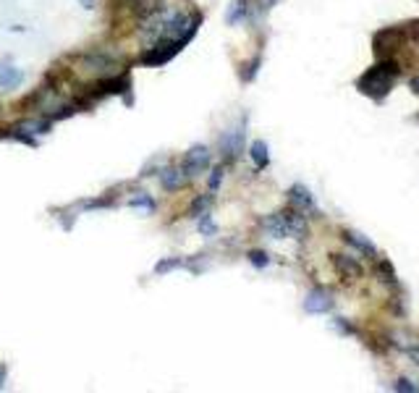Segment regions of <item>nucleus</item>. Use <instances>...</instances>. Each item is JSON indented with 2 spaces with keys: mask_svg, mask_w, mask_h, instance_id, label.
<instances>
[{
  "mask_svg": "<svg viewBox=\"0 0 419 393\" xmlns=\"http://www.w3.org/2000/svg\"><path fill=\"white\" fill-rule=\"evenodd\" d=\"M79 6H82V9L84 11H92L94 9V3H97V0H77Z\"/></svg>",
  "mask_w": 419,
  "mask_h": 393,
  "instance_id": "393cba45",
  "label": "nucleus"
},
{
  "mask_svg": "<svg viewBox=\"0 0 419 393\" xmlns=\"http://www.w3.org/2000/svg\"><path fill=\"white\" fill-rule=\"evenodd\" d=\"M181 168L186 171L189 181L199 179L202 173H207L213 168V153H210V147L207 145H191L184 155V160H181Z\"/></svg>",
  "mask_w": 419,
  "mask_h": 393,
  "instance_id": "7ed1b4c3",
  "label": "nucleus"
},
{
  "mask_svg": "<svg viewBox=\"0 0 419 393\" xmlns=\"http://www.w3.org/2000/svg\"><path fill=\"white\" fill-rule=\"evenodd\" d=\"M223 176H225V165H215L213 171H210V181H207V192L215 194L223 184Z\"/></svg>",
  "mask_w": 419,
  "mask_h": 393,
  "instance_id": "aec40b11",
  "label": "nucleus"
},
{
  "mask_svg": "<svg viewBox=\"0 0 419 393\" xmlns=\"http://www.w3.org/2000/svg\"><path fill=\"white\" fill-rule=\"evenodd\" d=\"M247 16H249V0H231L228 13H225V21H228L231 26H236V24H241Z\"/></svg>",
  "mask_w": 419,
  "mask_h": 393,
  "instance_id": "ddd939ff",
  "label": "nucleus"
},
{
  "mask_svg": "<svg viewBox=\"0 0 419 393\" xmlns=\"http://www.w3.org/2000/svg\"><path fill=\"white\" fill-rule=\"evenodd\" d=\"M289 202H291L294 210H299L304 215H317V202H315V194L309 192L304 184H294L289 189Z\"/></svg>",
  "mask_w": 419,
  "mask_h": 393,
  "instance_id": "423d86ee",
  "label": "nucleus"
},
{
  "mask_svg": "<svg viewBox=\"0 0 419 393\" xmlns=\"http://www.w3.org/2000/svg\"><path fill=\"white\" fill-rule=\"evenodd\" d=\"M333 267L341 273L343 281H359L362 273H364L359 265V260L351 255H333Z\"/></svg>",
  "mask_w": 419,
  "mask_h": 393,
  "instance_id": "1a4fd4ad",
  "label": "nucleus"
},
{
  "mask_svg": "<svg viewBox=\"0 0 419 393\" xmlns=\"http://www.w3.org/2000/svg\"><path fill=\"white\" fill-rule=\"evenodd\" d=\"M189 184V176L186 171L181 168V165H165V168H160V187L165 189V192H179V189H184Z\"/></svg>",
  "mask_w": 419,
  "mask_h": 393,
  "instance_id": "0eeeda50",
  "label": "nucleus"
},
{
  "mask_svg": "<svg viewBox=\"0 0 419 393\" xmlns=\"http://www.w3.org/2000/svg\"><path fill=\"white\" fill-rule=\"evenodd\" d=\"M6 383H9V367H6V365H0V391L6 388Z\"/></svg>",
  "mask_w": 419,
  "mask_h": 393,
  "instance_id": "b1692460",
  "label": "nucleus"
},
{
  "mask_svg": "<svg viewBox=\"0 0 419 393\" xmlns=\"http://www.w3.org/2000/svg\"><path fill=\"white\" fill-rule=\"evenodd\" d=\"M409 89H411L414 94H419V77L411 79V82H409Z\"/></svg>",
  "mask_w": 419,
  "mask_h": 393,
  "instance_id": "a878e982",
  "label": "nucleus"
},
{
  "mask_svg": "<svg viewBox=\"0 0 419 393\" xmlns=\"http://www.w3.org/2000/svg\"><path fill=\"white\" fill-rule=\"evenodd\" d=\"M401 77V66L391 58H380L372 66L357 79V89H359L364 97H372V100H385L391 89H393L396 79Z\"/></svg>",
  "mask_w": 419,
  "mask_h": 393,
  "instance_id": "f257e3e1",
  "label": "nucleus"
},
{
  "mask_svg": "<svg viewBox=\"0 0 419 393\" xmlns=\"http://www.w3.org/2000/svg\"><path fill=\"white\" fill-rule=\"evenodd\" d=\"M403 40H406V35H403V26H388V29H380V32L372 37L375 55H380V58H391V52L398 50Z\"/></svg>",
  "mask_w": 419,
  "mask_h": 393,
  "instance_id": "20e7f679",
  "label": "nucleus"
},
{
  "mask_svg": "<svg viewBox=\"0 0 419 393\" xmlns=\"http://www.w3.org/2000/svg\"><path fill=\"white\" fill-rule=\"evenodd\" d=\"M341 236H343V241H346V244L357 252V255L367 257V260H372V262L377 260V247L367 239V236H362L359 231H343Z\"/></svg>",
  "mask_w": 419,
  "mask_h": 393,
  "instance_id": "6e6552de",
  "label": "nucleus"
},
{
  "mask_svg": "<svg viewBox=\"0 0 419 393\" xmlns=\"http://www.w3.org/2000/svg\"><path fill=\"white\" fill-rule=\"evenodd\" d=\"M375 278H380L383 283H396V270L393 265L388 262V260H383V257H377L375 260Z\"/></svg>",
  "mask_w": 419,
  "mask_h": 393,
  "instance_id": "f3484780",
  "label": "nucleus"
},
{
  "mask_svg": "<svg viewBox=\"0 0 419 393\" xmlns=\"http://www.w3.org/2000/svg\"><path fill=\"white\" fill-rule=\"evenodd\" d=\"M247 260H249V262H252L255 267H259V270L270 265V255H267V252H262V249H252V252L247 255Z\"/></svg>",
  "mask_w": 419,
  "mask_h": 393,
  "instance_id": "412c9836",
  "label": "nucleus"
},
{
  "mask_svg": "<svg viewBox=\"0 0 419 393\" xmlns=\"http://www.w3.org/2000/svg\"><path fill=\"white\" fill-rule=\"evenodd\" d=\"M176 267H189L191 270V262L189 260H181V257H168V260H160L157 265H155V275H165L176 270Z\"/></svg>",
  "mask_w": 419,
  "mask_h": 393,
  "instance_id": "dca6fc26",
  "label": "nucleus"
},
{
  "mask_svg": "<svg viewBox=\"0 0 419 393\" xmlns=\"http://www.w3.org/2000/svg\"><path fill=\"white\" fill-rule=\"evenodd\" d=\"M128 207H139V210H145V213H155L157 205H155V199L147 192H134V194L128 196Z\"/></svg>",
  "mask_w": 419,
  "mask_h": 393,
  "instance_id": "2eb2a0df",
  "label": "nucleus"
},
{
  "mask_svg": "<svg viewBox=\"0 0 419 393\" xmlns=\"http://www.w3.org/2000/svg\"><path fill=\"white\" fill-rule=\"evenodd\" d=\"M259 66H262V55L257 52V55L249 60V63H244V66H241V82H247V84H249V82H255Z\"/></svg>",
  "mask_w": 419,
  "mask_h": 393,
  "instance_id": "a211bd4d",
  "label": "nucleus"
},
{
  "mask_svg": "<svg viewBox=\"0 0 419 393\" xmlns=\"http://www.w3.org/2000/svg\"><path fill=\"white\" fill-rule=\"evenodd\" d=\"M24 79V71L16 66H0V89H18Z\"/></svg>",
  "mask_w": 419,
  "mask_h": 393,
  "instance_id": "9b49d317",
  "label": "nucleus"
},
{
  "mask_svg": "<svg viewBox=\"0 0 419 393\" xmlns=\"http://www.w3.org/2000/svg\"><path fill=\"white\" fill-rule=\"evenodd\" d=\"M259 226H262V231H265L270 239H291V236H289V226H286L283 213L265 215V218L259 221Z\"/></svg>",
  "mask_w": 419,
  "mask_h": 393,
  "instance_id": "9d476101",
  "label": "nucleus"
},
{
  "mask_svg": "<svg viewBox=\"0 0 419 393\" xmlns=\"http://www.w3.org/2000/svg\"><path fill=\"white\" fill-rule=\"evenodd\" d=\"M213 199H215V194H199L194 202H191V207H189V218H194L197 221L199 215H205V213H210V207H213Z\"/></svg>",
  "mask_w": 419,
  "mask_h": 393,
  "instance_id": "4468645a",
  "label": "nucleus"
},
{
  "mask_svg": "<svg viewBox=\"0 0 419 393\" xmlns=\"http://www.w3.org/2000/svg\"><path fill=\"white\" fill-rule=\"evenodd\" d=\"M249 157H252V162H255L257 171H265L267 165H270V150H267V142H262V139H255V142H252V147H249Z\"/></svg>",
  "mask_w": 419,
  "mask_h": 393,
  "instance_id": "f8f14e48",
  "label": "nucleus"
},
{
  "mask_svg": "<svg viewBox=\"0 0 419 393\" xmlns=\"http://www.w3.org/2000/svg\"><path fill=\"white\" fill-rule=\"evenodd\" d=\"M244 142H247V116H244L233 128H228V131H223L220 134L223 162L239 160V155L244 153Z\"/></svg>",
  "mask_w": 419,
  "mask_h": 393,
  "instance_id": "f03ea898",
  "label": "nucleus"
},
{
  "mask_svg": "<svg viewBox=\"0 0 419 393\" xmlns=\"http://www.w3.org/2000/svg\"><path fill=\"white\" fill-rule=\"evenodd\" d=\"M393 391H403V393H417L419 385H414L409 380V377H398V380H393Z\"/></svg>",
  "mask_w": 419,
  "mask_h": 393,
  "instance_id": "4be33fe9",
  "label": "nucleus"
},
{
  "mask_svg": "<svg viewBox=\"0 0 419 393\" xmlns=\"http://www.w3.org/2000/svg\"><path fill=\"white\" fill-rule=\"evenodd\" d=\"M197 231L202 233L205 239H210V236H215V233H218V226H215L213 215H210V213L199 215V218H197Z\"/></svg>",
  "mask_w": 419,
  "mask_h": 393,
  "instance_id": "6ab92c4d",
  "label": "nucleus"
},
{
  "mask_svg": "<svg viewBox=\"0 0 419 393\" xmlns=\"http://www.w3.org/2000/svg\"><path fill=\"white\" fill-rule=\"evenodd\" d=\"M278 3V0H262V11H270Z\"/></svg>",
  "mask_w": 419,
  "mask_h": 393,
  "instance_id": "bb28decb",
  "label": "nucleus"
},
{
  "mask_svg": "<svg viewBox=\"0 0 419 393\" xmlns=\"http://www.w3.org/2000/svg\"><path fill=\"white\" fill-rule=\"evenodd\" d=\"M403 35H406V40H411V43H419V18L403 26Z\"/></svg>",
  "mask_w": 419,
  "mask_h": 393,
  "instance_id": "5701e85b",
  "label": "nucleus"
},
{
  "mask_svg": "<svg viewBox=\"0 0 419 393\" xmlns=\"http://www.w3.org/2000/svg\"><path fill=\"white\" fill-rule=\"evenodd\" d=\"M417 121H419V116H417Z\"/></svg>",
  "mask_w": 419,
  "mask_h": 393,
  "instance_id": "cd10ccee",
  "label": "nucleus"
},
{
  "mask_svg": "<svg viewBox=\"0 0 419 393\" xmlns=\"http://www.w3.org/2000/svg\"><path fill=\"white\" fill-rule=\"evenodd\" d=\"M335 304L333 294L328 289H323V286H315V289L307 291V297H304V309H307L309 315H325V312H330Z\"/></svg>",
  "mask_w": 419,
  "mask_h": 393,
  "instance_id": "39448f33",
  "label": "nucleus"
}]
</instances>
